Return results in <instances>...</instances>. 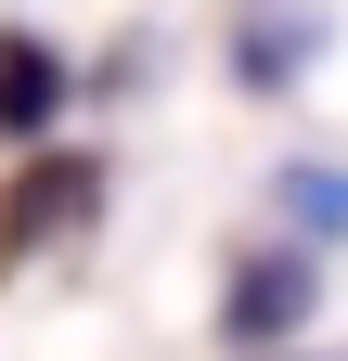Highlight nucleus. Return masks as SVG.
Segmentation results:
<instances>
[{"mask_svg": "<svg viewBox=\"0 0 348 361\" xmlns=\"http://www.w3.org/2000/svg\"><path fill=\"white\" fill-rule=\"evenodd\" d=\"M91 207H104V155H77V142L26 155L13 180H0V258H39V245H65Z\"/></svg>", "mask_w": 348, "mask_h": 361, "instance_id": "f257e3e1", "label": "nucleus"}, {"mask_svg": "<svg viewBox=\"0 0 348 361\" xmlns=\"http://www.w3.org/2000/svg\"><path fill=\"white\" fill-rule=\"evenodd\" d=\"M297 310H310V271H297L284 245L271 258H232V336H284Z\"/></svg>", "mask_w": 348, "mask_h": 361, "instance_id": "20e7f679", "label": "nucleus"}, {"mask_svg": "<svg viewBox=\"0 0 348 361\" xmlns=\"http://www.w3.org/2000/svg\"><path fill=\"white\" fill-rule=\"evenodd\" d=\"M65 104H77V65L39 26H0V142H52Z\"/></svg>", "mask_w": 348, "mask_h": 361, "instance_id": "7ed1b4c3", "label": "nucleus"}, {"mask_svg": "<svg viewBox=\"0 0 348 361\" xmlns=\"http://www.w3.org/2000/svg\"><path fill=\"white\" fill-rule=\"evenodd\" d=\"M220 52H232V78L258 90V104H284V90L323 65V0H245Z\"/></svg>", "mask_w": 348, "mask_h": 361, "instance_id": "f03ea898", "label": "nucleus"}, {"mask_svg": "<svg viewBox=\"0 0 348 361\" xmlns=\"http://www.w3.org/2000/svg\"><path fill=\"white\" fill-rule=\"evenodd\" d=\"M271 194H284V219H297V233H348V168H284Z\"/></svg>", "mask_w": 348, "mask_h": 361, "instance_id": "39448f33", "label": "nucleus"}]
</instances>
